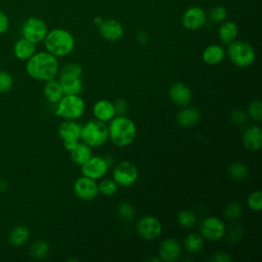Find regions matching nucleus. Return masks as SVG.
<instances>
[{
    "instance_id": "f257e3e1",
    "label": "nucleus",
    "mask_w": 262,
    "mask_h": 262,
    "mask_svg": "<svg viewBox=\"0 0 262 262\" xmlns=\"http://www.w3.org/2000/svg\"><path fill=\"white\" fill-rule=\"evenodd\" d=\"M59 70V63L56 56L48 51L35 52L26 64L28 75L38 81H49L56 77Z\"/></svg>"
},
{
    "instance_id": "f03ea898",
    "label": "nucleus",
    "mask_w": 262,
    "mask_h": 262,
    "mask_svg": "<svg viewBox=\"0 0 262 262\" xmlns=\"http://www.w3.org/2000/svg\"><path fill=\"white\" fill-rule=\"evenodd\" d=\"M108 128V138L120 147L131 144L136 137V126L134 122L126 116H115L111 121Z\"/></svg>"
},
{
    "instance_id": "7ed1b4c3",
    "label": "nucleus",
    "mask_w": 262,
    "mask_h": 262,
    "mask_svg": "<svg viewBox=\"0 0 262 262\" xmlns=\"http://www.w3.org/2000/svg\"><path fill=\"white\" fill-rule=\"evenodd\" d=\"M43 41L46 51L56 57L68 55L75 48L74 36L69 31L61 28L48 31Z\"/></svg>"
},
{
    "instance_id": "20e7f679",
    "label": "nucleus",
    "mask_w": 262,
    "mask_h": 262,
    "mask_svg": "<svg viewBox=\"0 0 262 262\" xmlns=\"http://www.w3.org/2000/svg\"><path fill=\"white\" fill-rule=\"evenodd\" d=\"M225 54H227L232 63L239 68L251 66L256 58V52L253 46L242 40H234L229 43Z\"/></svg>"
},
{
    "instance_id": "39448f33",
    "label": "nucleus",
    "mask_w": 262,
    "mask_h": 262,
    "mask_svg": "<svg viewBox=\"0 0 262 262\" xmlns=\"http://www.w3.org/2000/svg\"><path fill=\"white\" fill-rule=\"evenodd\" d=\"M108 138V128L106 123L99 120H90L82 126L81 138L83 142L91 147H97L106 142Z\"/></svg>"
},
{
    "instance_id": "423d86ee",
    "label": "nucleus",
    "mask_w": 262,
    "mask_h": 262,
    "mask_svg": "<svg viewBox=\"0 0 262 262\" xmlns=\"http://www.w3.org/2000/svg\"><path fill=\"white\" fill-rule=\"evenodd\" d=\"M55 114L66 120H76L81 118L85 113V102L80 95L64 94L56 103Z\"/></svg>"
},
{
    "instance_id": "0eeeda50",
    "label": "nucleus",
    "mask_w": 262,
    "mask_h": 262,
    "mask_svg": "<svg viewBox=\"0 0 262 262\" xmlns=\"http://www.w3.org/2000/svg\"><path fill=\"white\" fill-rule=\"evenodd\" d=\"M20 31L24 38L37 44L44 40L48 29L46 23L42 18L31 16L23 23Z\"/></svg>"
},
{
    "instance_id": "6e6552de",
    "label": "nucleus",
    "mask_w": 262,
    "mask_h": 262,
    "mask_svg": "<svg viewBox=\"0 0 262 262\" xmlns=\"http://www.w3.org/2000/svg\"><path fill=\"white\" fill-rule=\"evenodd\" d=\"M138 178V170L136 166L128 161L119 163L113 171V179L118 186L127 187L135 183Z\"/></svg>"
},
{
    "instance_id": "1a4fd4ad",
    "label": "nucleus",
    "mask_w": 262,
    "mask_h": 262,
    "mask_svg": "<svg viewBox=\"0 0 262 262\" xmlns=\"http://www.w3.org/2000/svg\"><path fill=\"white\" fill-rule=\"evenodd\" d=\"M208 20L207 12L200 6H190L184 10L181 16L182 26L190 31L202 29Z\"/></svg>"
},
{
    "instance_id": "9d476101",
    "label": "nucleus",
    "mask_w": 262,
    "mask_h": 262,
    "mask_svg": "<svg viewBox=\"0 0 262 262\" xmlns=\"http://www.w3.org/2000/svg\"><path fill=\"white\" fill-rule=\"evenodd\" d=\"M108 167L110 165L106 161V158L92 156L83 165H81V172L82 175L97 180L106 174Z\"/></svg>"
},
{
    "instance_id": "9b49d317",
    "label": "nucleus",
    "mask_w": 262,
    "mask_h": 262,
    "mask_svg": "<svg viewBox=\"0 0 262 262\" xmlns=\"http://www.w3.org/2000/svg\"><path fill=\"white\" fill-rule=\"evenodd\" d=\"M200 231L204 239L216 242L225 234V224L218 217L211 216L203 220Z\"/></svg>"
},
{
    "instance_id": "f8f14e48",
    "label": "nucleus",
    "mask_w": 262,
    "mask_h": 262,
    "mask_svg": "<svg viewBox=\"0 0 262 262\" xmlns=\"http://www.w3.org/2000/svg\"><path fill=\"white\" fill-rule=\"evenodd\" d=\"M136 229L143 239L155 241L162 233V224L154 216H143L138 220Z\"/></svg>"
},
{
    "instance_id": "ddd939ff",
    "label": "nucleus",
    "mask_w": 262,
    "mask_h": 262,
    "mask_svg": "<svg viewBox=\"0 0 262 262\" xmlns=\"http://www.w3.org/2000/svg\"><path fill=\"white\" fill-rule=\"evenodd\" d=\"M74 192L83 201H91L99 193L98 184L94 179L82 175L74 183Z\"/></svg>"
},
{
    "instance_id": "4468645a",
    "label": "nucleus",
    "mask_w": 262,
    "mask_h": 262,
    "mask_svg": "<svg viewBox=\"0 0 262 262\" xmlns=\"http://www.w3.org/2000/svg\"><path fill=\"white\" fill-rule=\"evenodd\" d=\"M98 32L104 40L117 41L123 37L124 27L115 18H106L98 26Z\"/></svg>"
},
{
    "instance_id": "2eb2a0df",
    "label": "nucleus",
    "mask_w": 262,
    "mask_h": 262,
    "mask_svg": "<svg viewBox=\"0 0 262 262\" xmlns=\"http://www.w3.org/2000/svg\"><path fill=\"white\" fill-rule=\"evenodd\" d=\"M181 254V246L174 238H166L162 242L159 249L160 260L166 262L176 261Z\"/></svg>"
},
{
    "instance_id": "dca6fc26",
    "label": "nucleus",
    "mask_w": 262,
    "mask_h": 262,
    "mask_svg": "<svg viewBox=\"0 0 262 262\" xmlns=\"http://www.w3.org/2000/svg\"><path fill=\"white\" fill-rule=\"evenodd\" d=\"M58 82L64 92V94L79 95L83 90V82L80 76L59 73Z\"/></svg>"
},
{
    "instance_id": "f3484780",
    "label": "nucleus",
    "mask_w": 262,
    "mask_h": 262,
    "mask_svg": "<svg viewBox=\"0 0 262 262\" xmlns=\"http://www.w3.org/2000/svg\"><path fill=\"white\" fill-rule=\"evenodd\" d=\"M244 146L249 150H259L262 146V130L257 125L247 127L242 136Z\"/></svg>"
},
{
    "instance_id": "a211bd4d",
    "label": "nucleus",
    "mask_w": 262,
    "mask_h": 262,
    "mask_svg": "<svg viewBox=\"0 0 262 262\" xmlns=\"http://www.w3.org/2000/svg\"><path fill=\"white\" fill-rule=\"evenodd\" d=\"M169 96L176 105L185 106L191 100V91L186 84L176 82L170 87Z\"/></svg>"
},
{
    "instance_id": "6ab92c4d",
    "label": "nucleus",
    "mask_w": 262,
    "mask_h": 262,
    "mask_svg": "<svg viewBox=\"0 0 262 262\" xmlns=\"http://www.w3.org/2000/svg\"><path fill=\"white\" fill-rule=\"evenodd\" d=\"M82 125L75 122V120H66L58 127V135L66 141H78L81 138Z\"/></svg>"
},
{
    "instance_id": "aec40b11",
    "label": "nucleus",
    "mask_w": 262,
    "mask_h": 262,
    "mask_svg": "<svg viewBox=\"0 0 262 262\" xmlns=\"http://www.w3.org/2000/svg\"><path fill=\"white\" fill-rule=\"evenodd\" d=\"M93 115L96 120L102 121L104 123L110 122L115 116L114 103L107 99H99L93 105Z\"/></svg>"
},
{
    "instance_id": "412c9836",
    "label": "nucleus",
    "mask_w": 262,
    "mask_h": 262,
    "mask_svg": "<svg viewBox=\"0 0 262 262\" xmlns=\"http://www.w3.org/2000/svg\"><path fill=\"white\" fill-rule=\"evenodd\" d=\"M36 52V44L26 38H19L13 45V53L20 60H28Z\"/></svg>"
},
{
    "instance_id": "4be33fe9",
    "label": "nucleus",
    "mask_w": 262,
    "mask_h": 262,
    "mask_svg": "<svg viewBox=\"0 0 262 262\" xmlns=\"http://www.w3.org/2000/svg\"><path fill=\"white\" fill-rule=\"evenodd\" d=\"M203 60L210 66L218 64L225 57V50L218 44H211L203 51Z\"/></svg>"
},
{
    "instance_id": "5701e85b",
    "label": "nucleus",
    "mask_w": 262,
    "mask_h": 262,
    "mask_svg": "<svg viewBox=\"0 0 262 262\" xmlns=\"http://www.w3.org/2000/svg\"><path fill=\"white\" fill-rule=\"evenodd\" d=\"M237 35H238V28L234 21L225 19L220 24L218 29V37L223 43L225 44L231 43L232 41L236 40Z\"/></svg>"
},
{
    "instance_id": "b1692460",
    "label": "nucleus",
    "mask_w": 262,
    "mask_h": 262,
    "mask_svg": "<svg viewBox=\"0 0 262 262\" xmlns=\"http://www.w3.org/2000/svg\"><path fill=\"white\" fill-rule=\"evenodd\" d=\"M200 112L194 107H183L176 116L177 123L182 127H191L200 120Z\"/></svg>"
},
{
    "instance_id": "393cba45",
    "label": "nucleus",
    "mask_w": 262,
    "mask_h": 262,
    "mask_svg": "<svg viewBox=\"0 0 262 262\" xmlns=\"http://www.w3.org/2000/svg\"><path fill=\"white\" fill-rule=\"evenodd\" d=\"M70 155H71V160L75 164L81 166L88 159H90L92 157V148L85 142L78 141L75 148L70 151Z\"/></svg>"
},
{
    "instance_id": "a878e982",
    "label": "nucleus",
    "mask_w": 262,
    "mask_h": 262,
    "mask_svg": "<svg viewBox=\"0 0 262 262\" xmlns=\"http://www.w3.org/2000/svg\"><path fill=\"white\" fill-rule=\"evenodd\" d=\"M44 95L50 103H57L64 95V92L59 82L52 79V80L46 81L44 86Z\"/></svg>"
},
{
    "instance_id": "bb28decb",
    "label": "nucleus",
    "mask_w": 262,
    "mask_h": 262,
    "mask_svg": "<svg viewBox=\"0 0 262 262\" xmlns=\"http://www.w3.org/2000/svg\"><path fill=\"white\" fill-rule=\"evenodd\" d=\"M30 237V230L26 225L14 226L8 235V242L14 247L24 246Z\"/></svg>"
},
{
    "instance_id": "cd10ccee",
    "label": "nucleus",
    "mask_w": 262,
    "mask_h": 262,
    "mask_svg": "<svg viewBox=\"0 0 262 262\" xmlns=\"http://www.w3.org/2000/svg\"><path fill=\"white\" fill-rule=\"evenodd\" d=\"M183 245L189 253H198L204 247V237L200 233L191 232L185 236Z\"/></svg>"
},
{
    "instance_id": "c85d7f7f",
    "label": "nucleus",
    "mask_w": 262,
    "mask_h": 262,
    "mask_svg": "<svg viewBox=\"0 0 262 262\" xmlns=\"http://www.w3.org/2000/svg\"><path fill=\"white\" fill-rule=\"evenodd\" d=\"M49 252V244L46 241L38 239L34 242L29 250V254L31 257L35 259H42L47 256Z\"/></svg>"
},
{
    "instance_id": "c756f323",
    "label": "nucleus",
    "mask_w": 262,
    "mask_h": 262,
    "mask_svg": "<svg viewBox=\"0 0 262 262\" xmlns=\"http://www.w3.org/2000/svg\"><path fill=\"white\" fill-rule=\"evenodd\" d=\"M228 174L235 180H243L248 177L249 169L241 162H233L228 167Z\"/></svg>"
},
{
    "instance_id": "7c9ffc66",
    "label": "nucleus",
    "mask_w": 262,
    "mask_h": 262,
    "mask_svg": "<svg viewBox=\"0 0 262 262\" xmlns=\"http://www.w3.org/2000/svg\"><path fill=\"white\" fill-rule=\"evenodd\" d=\"M196 215L191 210H182L178 213L177 220L179 224L185 228H191L196 224Z\"/></svg>"
},
{
    "instance_id": "2f4dec72",
    "label": "nucleus",
    "mask_w": 262,
    "mask_h": 262,
    "mask_svg": "<svg viewBox=\"0 0 262 262\" xmlns=\"http://www.w3.org/2000/svg\"><path fill=\"white\" fill-rule=\"evenodd\" d=\"M207 16L211 21L216 24H221L227 17V10L222 5H216L209 10V12L207 13Z\"/></svg>"
},
{
    "instance_id": "473e14b6",
    "label": "nucleus",
    "mask_w": 262,
    "mask_h": 262,
    "mask_svg": "<svg viewBox=\"0 0 262 262\" xmlns=\"http://www.w3.org/2000/svg\"><path fill=\"white\" fill-rule=\"evenodd\" d=\"M98 190L100 193L106 196H111L118 191V184L114 179L105 178L98 183Z\"/></svg>"
},
{
    "instance_id": "72a5a7b5",
    "label": "nucleus",
    "mask_w": 262,
    "mask_h": 262,
    "mask_svg": "<svg viewBox=\"0 0 262 262\" xmlns=\"http://www.w3.org/2000/svg\"><path fill=\"white\" fill-rule=\"evenodd\" d=\"M134 215H135L134 209L129 203L123 202L119 205V207H118V216L122 221L130 222V221L133 220Z\"/></svg>"
},
{
    "instance_id": "f704fd0d",
    "label": "nucleus",
    "mask_w": 262,
    "mask_h": 262,
    "mask_svg": "<svg viewBox=\"0 0 262 262\" xmlns=\"http://www.w3.org/2000/svg\"><path fill=\"white\" fill-rule=\"evenodd\" d=\"M248 116L256 121L260 122L262 120V104L259 99H255L248 105Z\"/></svg>"
},
{
    "instance_id": "c9c22d12",
    "label": "nucleus",
    "mask_w": 262,
    "mask_h": 262,
    "mask_svg": "<svg viewBox=\"0 0 262 262\" xmlns=\"http://www.w3.org/2000/svg\"><path fill=\"white\" fill-rule=\"evenodd\" d=\"M242 214V206L238 202H230L227 204L224 210V215L227 219L234 220Z\"/></svg>"
},
{
    "instance_id": "e433bc0d",
    "label": "nucleus",
    "mask_w": 262,
    "mask_h": 262,
    "mask_svg": "<svg viewBox=\"0 0 262 262\" xmlns=\"http://www.w3.org/2000/svg\"><path fill=\"white\" fill-rule=\"evenodd\" d=\"M248 206L252 211L259 212L262 208V192L256 190L248 196Z\"/></svg>"
},
{
    "instance_id": "4c0bfd02",
    "label": "nucleus",
    "mask_w": 262,
    "mask_h": 262,
    "mask_svg": "<svg viewBox=\"0 0 262 262\" xmlns=\"http://www.w3.org/2000/svg\"><path fill=\"white\" fill-rule=\"evenodd\" d=\"M13 86V79L5 71H0V93L8 92Z\"/></svg>"
},
{
    "instance_id": "58836bf2",
    "label": "nucleus",
    "mask_w": 262,
    "mask_h": 262,
    "mask_svg": "<svg viewBox=\"0 0 262 262\" xmlns=\"http://www.w3.org/2000/svg\"><path fill=\"white\" fill-rule=\"evenodd\" d=\"M61 73H66V74H71V75H76V76H82V72H83V69L82 67L77 63V62H69V63H66L61 71Z\"/></svg>"
},
{
    "instance_id": "ea45409f",
    "label": "nucleus",
    "mask_w": 262,
    "mask_h": 262,
    "mask_svg": "<svg viewBox=\"0 0 262 262\" xmlns=\"http://www.w3.org/2000/svg\"><path fill=\"white\" fill-rule=\"evenodd\" d=\"M230 119L235 125H245L248 120V115L243 110L236 108L231 113Z\"/></svg>"
},
{
    "instance_id": "a19ab883",
    "label": "nucleus",
    "mask_w": 262,
    "mask_h": 262,
    "mask_svg": "<svg viewBox=\"0 0 262 262\" xmlns=\"http://www.w3.org/2000/svg\"><path fill=\"white\" fill-rule=\"evenodd\" d=\"M113 103H114L116 116H125L126 115V113L128 111V103L124 98H118Z\"/></svg>"
},
{
    "instance_id": "79ce46f5",
    "label": "nucleus",
    "mask_w": 262,
    "mask_h": 262,
    "mask_svg": "<svg viewBox=\"0 0 262 262\" xmlns=\"http://www.w3.org/2000/svg\"><path fill=\"white\" fill-rule=\"evenodd\" d=\"M9 28V19L7 15L0 10V35L4 34Z\"/></svg>"
},
{
    "instance_id": "37998d69",
    "label": "nucleus",
    "mask_w": 262,
    "mask_h": 262,
    "mask_svg": "<svg viewBox=\"0 0 262 262\" xmlns=\"http://www.w3.org/2000/svg\"><path fill=\"white\" fill-rule=\"evenodd\" d=\"M212 260L215 261V262H230L231 258L226 253L219 252V253H216L215 256L212 257Z\"/></svg>"
},
{
    "instance_id": "c03bdc74",
    "label": "nucleus",
    "mask_w": 262,
    "mask_h": 262,
    "mask_svg": "<svg viewBox=\"0 0 262 262\" xmlns=\"http://www.w3.org/2000/svg\"><path fill=\"white\" fill-rule=\"evenodd\" d=\"M241 235H242L241 229L237 228V226H235V227L231 228V230L229 231V233H228V238H229L230 241H232V242H235V241L239 239Z\"/></svg>"
},
{
    "instance_id": "a18cd8bd",
    "label": "nucleus",
    "mask_w": 262,
    "mask_h": 262,
    "mask_svg": "<svg viewBox=\"0 0 262 262\" xmlns=\"http://www.w3.org/2000/svg\"><path fill=\"white\" fill-rule=\"evenodd\" d=\"M78 141H79V140H78ZM78 141H66V142H63V146H64V148H66L67 150L71 151V150H73V149L75 148V146L77 145Z\"/></svg>"
},
{
    "instance_id": "49530a36",
    "label": "nucleus",
    "mask_w": 262,
    "mask_h": 262,
    "mask_svg": "<svg viewBox=\"0 0 262 262\" xmlns=\"http://www.w3.org/2000/svg\"><path fill=\"white\" fill-rule=\"evenodd\" d=\"M8 188V183L4 179H0V192L6 191Z\"/></svg>"
},
{
    "instance_id": "de8ad7c7",
    "label": "nucleus",
    "mask_w": 262,
    "mask_h": 262,
    "mask_svg": "<svg viewBox=\"0 0 262 262\" xmlns=\"http://www.w3.org/2000/svg\"><path fill=\"white\" fill-rule=\"evenodd\" d=\"M102 20H103V18H101L100 16H98V17H95V18H94V23H95L97 26H99V25L102 23Z\"/></svg>"
}]
</instances>
